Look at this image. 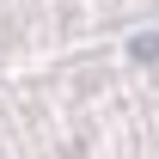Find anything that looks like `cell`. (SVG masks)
Returning <instances> with one entry per match:
<instances>
[{"mask_svg":"<svg viewBox=\"0 0 159 159\" xmlns=\"http://www.w3.org/2000/svg\"><path fill=\"white\" fill-rule=\"evenodd\" d=\"M135 55H141V61H159V31H147V37H135Z\"/></svg>","mask_w":159,"mask_h":159,"instance_id":"6da1fadb","label":"cell"}]
</instances>
